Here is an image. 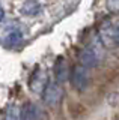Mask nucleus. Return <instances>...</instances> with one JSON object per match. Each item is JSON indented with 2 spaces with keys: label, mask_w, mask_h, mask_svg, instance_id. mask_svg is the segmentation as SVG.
<instances>
[{
  "label": "nucleus",
  "mask_w": 119,
  "mask_h": 120,
  "mask_svg": "<svg viewBox=\"0 0 119 120\" xmlns=\"http://www.w3.org/2000/svg\"><path fill=\"white\" fill-rule=\"evenodd\" d=\"M3 18H5V11H3V8H2V5H0V22L3 21Z\"/></svg>",
  "instance_id": "nucleus-12"
},
{
  "label": "nucleus",
  "mask_w": 119,
  "mask_h": 120,
  "mask_svg": "<svg viewBox=\"0 0 119 120\" xmlns=\"http://www.w3.org/2000/svg\"><path fill=\"white\" fill-rule=\"evenodd\" d=\"M23 36H24L23 30L18 27V26L12 24V26H9V27L5 30V36H3V44H5L6 47H14V45L20 44V41L23 39Z\"/></svg>",
  "instance_id": "nucleus-4"
},
{
  "label": "nucleus",
  "mask_w": 119,
  "mask_h": 120,
  "mask_svg": "<svg viewBox=\"0 0 119 120\" xmlns=\"http://www.w3.org/2000/svg\"><path fill=\"white\" fill-rule=\"evenodd\" d=\"M41 11V5L38 2H24L23 5L20 8V12L26 15V17H33V15H36Z\"/></svg>",
  "instance_id": "nucleus-8"
},
{
  "label": "nucleus",
  "mask_w": 119,
  "mask_h": 120,
  "mask_svg": "<svg viewBox=\"0 0 119 120\" xmlns=\"http://www.w3.org/2000/svg\"><path fill=\"white\" fill-rule=\"evenodd\" d=\"M99 41L104 47H119V21H104L99 26Z\"/></svg>",
  "instance_id": "nucleus-1"
},
{
  "label": "nucleus",
  "mask_w": 119,
  "mask_h": 120,
  "mask_svg": "<svg viewBox=\"0 0 119 120\" xmlns=\"http://www.w3.org/2000/svg\"><path fill=\"white\" fill-rule=\"evenodd\" d=\"M47 77H45V74L44 72H38L35 75V80H33L32 82V89L35 90V92H42L44 93V90H45L47 87Z\"/></svg>",
  "instance_id": "nucleus-10"
},
{
  "label": "nucleus",
  "mask_w": 119,
  "mask_h": 120,
  "mask_svg": "<svg viewBox=\"0 0 119 120\" xmlns=\"http://www.w3.org/2000/svg\"><path fill=\"white\" fill-rule=\"evenodd\" d=\"M72 86L75 90L79 92H83L84 89L87 87V82H89V71L87 68H84L83 65H77L72 71V77H71Z\"/></svg>",
  "instance_id": "nucleus-3"
},
{
  "label": "nucleus",
  "mask_w": 119,
  "mask_h": 120,
  "mask_svg": "<svg viewBox=\"0 0 119 120\" xmlns=\"http://www.w3.org/2000/svg\"><path fill=\"white\" fill-rule=\"evenodd\" d=\"M107 8L110 9V12L119 14V0H110V2H107Z\"/></svg>",
  "instance_id": "nucleus-11"
},
{
  "label": "nucleus",
  "mask_w": 119,
  "mask_h": 120,
  "mask_svg": "<svg viewBox=\"0 0 119 120\" xmlns=\"http://www.w3.org/2000/svg\"><path fill=\"white\" fill-rule=\"evenodd\" d=\"M54 72H56V78H57L59 82H65L69 77V71H68V65L63 59H59L57 63H56L54 68Z\"/></svg>",
  "instance_id": "nucleus-7"
},
{
  "label": "nucleus",
  "mask_w": 119,
  "mask_h": 120,
  "mask_svg": "<svg viewBox=\"0 0 119 120\" xmlns=\"http://www.w3.org/2000/svg\"><path fill=\"white\" fill-rule=\"evenodd\" d=\"M80 60H81V65L84 68H94L99 62V54L94 48H84L80 54Z\"/></svg>",
  "instance_id": "nucleus-5"
},
{
  "label": "nucleus",
  "mask_w": 119,
  "mask_h": 120,
  "mask_svg": "<svg viewBox=\"0 0 119 120\" xmlns=\"http://www.w3.org/2000/svg\"><path fill=\"white\" fill-rule=\"evenodd\" d=\"M62 98H63V90L56 82H50L44 90V102L48 107H57L60 104Z\"/></svg>",
  "instance_id": "nucleus-2"
},
{
  "label": "nucleus",
  "mask_w": 119,
  "mask_h": 120,
  "mask_svg": "<svg viewBox=\"0 0 119 120\" xmlns=\"http://www.w3.org/2000/svg\"><path fill=\"white\" fill-rule=\"evenodd\" d=\"M5 120H23V110L17 105H8L5 110Z\"/></svg>",
  "instance_id": "nucleus-9"
},
{
  "label": "nucleus",
  "mask_w": 119,
  "mask_h": 120,
  "mask_svg": "<svg viewBox=\"0 0 119 120\" xmlns=\"http://www.w3.org/2000/svg\"><path fill=\"white\" fill-rule=\"evenodd\" d=\"M42 111L38 105L27 104L23 108V120H42Z\"/></svg>",
  "instance_id": "nucleus-6"
}]
</instances>
